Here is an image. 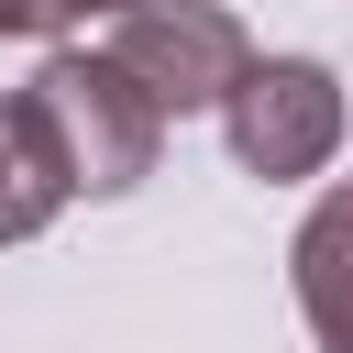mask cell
Here are the masks:
<instances>
[{"label": "cell", "instance_id": "cell-1", "mask_svg": "<svg viewBox=\"0 0 353 353\" xmlns=\"http://www.w3.org/2000/svg\"><path fill=\"white\" fill-rule=\"evenodd\" d=\"M22 110H33V132H44L66 199H132V188L154 176V154H165L154 99H143L110 55H88V44H55V55L33 66Z\"/></svg>", "mask_w": 353, "mask_h": 353}, {"label": "cell", "instance_id": "cell-2", "mask_svg": "<svg viewBox=\"0 0 353 353\" xmlns=\"http://www.w3.org/2000/svg\"><path fill=\"white\" fill-rule=\"evenodd\" d=\"M221 143H232V165L265 176V188L320 176L331 143H342V77H331L320 55H243V77L221 88Z\"/></svg>", "mask_w": 353, "mask_h": 353}, {"label": "cell", "instance_id": "cell-3", "mask_svg": "<svg viewBox=\"0 0 353 353\" xmlns=\"http://www.w3.org/2000/svg\"><path fill=\"white\" fill-rule=\"evenodd\" d=\"M99 55L154 99V121H188V110H221V88L243 77L254 33L221 0H132V11H110V44Z\"/></svg>", "mask_w": 353, "mask_h": 353}, {"label": "cell", "instance_id": "cell-4", "mask_svg": "<svg viewBox=\"0 0 353 353\" xmlns=\"http://www.w3.org/2000/svg\"><path fill=\"white\" fill-rule=\"evenodd\" d=\"M55 210H66V176H55V154H44V132H33V110H22V99H0V254H11V243H33Z\"/></svg>", "mask_w": 353, "mask_h": 353}, {"label": "cell", "instance_id": "cell-5", "mask_svg": "<svg viewBox=\"0 0 353 353\" xmlns=\"http://www.w3.org/2000/svg\"><path fill=\"white\" fill-rule=\"evenodd\" d=\"M99 11H132V0H0V33H66V22H99Z\"/></svg>", "mask_w": 353, "mask_h": 353}]
</instances>
